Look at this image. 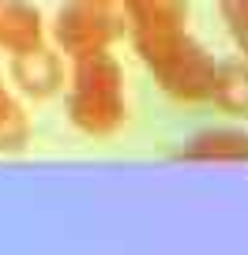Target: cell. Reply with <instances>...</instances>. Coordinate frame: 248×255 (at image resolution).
<instances>
[{"instance_id":"8992f818","label":"cell","mask_w":248,"mask_h":255,"mask_svg":"<svg viewBox=\"0 0 248 255\" xmlns=\"http://www.w3.org/2000/svg\"><path fill=\"white\" fill-rule=\"evenodd\" d=\"M177 161H230V165H248V131L233 124H215L196 131L181 150Z\"/></svg>"},{"instance_id":"5b68a950","label":"cell","mask_w":248,"mask_h":255,"mask_svg":"<svg viewBox=\"0 0 248 255\" xmlns=\"http://www.w3.org/2000/svg\"><path fill=\"white\" fill-rule=\"evenodd\" d=\"M49 23L30 0H0V53L15 56L26 49L45 45Z\"/></svg>"},{"instance_id":"ba28073f","label":"cell","mask_w":248,"mask_h":255,"mask_svg":"<svg viewBox=\"0 0 248 255\" xmlns=\"http://www.w3.org/2000/svg\"><path fill=\"white\" fill-rule=\"evenodd\" d=\"M120 11L128 34L188 26V0H120Z\"/></svg>"},{"instance_id":"277c9868","label":"cell","mask_w":248,"mask_h":255,"mask_svg":"<svg viewBox=\"0 0 248 255\" xmlns=\"http://www.w3.org/2000/svg\"><path fill=\"white\" fill-rule=\"evenodd\" d=\"M8 83L23 102H49V98L64 94L68 87L64 53L56 45H38L8 56Z\"/></svg>"},{"instance_id":"7a4b0ae2","label":"cell","mask_w":248,"mask_h":255,"mask_svg":"<svg viewBox=\"0 0 248 255\" xmlns=\"http://www.w3.org/2000/svg\"><path fill=\"white\" fill-rule=\"evenodd\" d=\"M64 113H68V124L90 139H109L128 124L124 68L109 49L68 60Z\"/></svg>"},{"instance_id":"52a82bcc","label":"cell","mask_w":248,"mask_h":255,"mask_svg":"<svg viewBox=\"0 0 248 255\" xmlns=\"http://www.w3.org/2000/svg\"><path fill=\"white\" fill-rule=\"evenodd\" d=\"M218 113L233 120L248 117V60L237 56V60H218L215 68V87H211V102Z\"/></svg>"},{"instance_id":"8fae6325","label":"cell","mask_w":248,"mask_h":255,"mask_svg":"<svg viewBox=\"0 0 248 255\" xmlns=\"http://www.w3.org/2000/svg\"><path fill=\"white\" fill-rule=\"evenodd\" d=\"M11 98H15V90H11V83H4V72H0V113L11 105Z\"/></svg>"},{"instance_id":"30bf717a","label":"cell","mask_w":248,"mask_h":255,"mask_svg":"<svg viewBox=\"0 0 248 255\" xmlns=\"http://www.w3.org/2000/svg\"><path fill=\"white\" fill-rule=\"evenodd\" d=\"M218 15H222L237 53L248 60V0H218Z\"/></svg>"},{"instance_id":"6da1fadb","label":"cell","mask_w":248,"mask_h":255,"mask_svg":"<svg viewBox=\"0 0 248 255\" xmlns=\"http://www.w3.org/2000/svg\"><path fill=\"white\" fill-rule=\"evenodd\" d=\"M139 64H143L151 79L166 98L177 105H203L211 102L215 87V68L218 60L188 34V26L173 30H136L128 34Z\"/></svg>"},{"instance_id":"9c48e42d","label":"cell","mask_w":248,"mask_h":255,"mask_svg":"<svg viewBox=\"0 0 248 255\" xmlns=\"http://www.w3.org/2000/svg\"><path fill=\"white\" fill-rule=\"evenodd\" d=\"M30 135H34L30 113L19 98H11V105L0 113V154H23L30 146Z\"/></svg>"},{"instance_id":"3957f363","label":"cell","mask_w":248,"mask_h":255,"mask_svg":"<svg viewBox=\"0 0 248 255\" xmlns=\"http://www.w3.org/2000/svg\"><path fill=\"white\" fill-rule=\"evenodd\" d=\"M124 34V11L117 0H64L49 19V41L64 60L113 49V41Z\"/></svg>"}]
</instances>
